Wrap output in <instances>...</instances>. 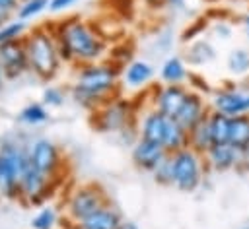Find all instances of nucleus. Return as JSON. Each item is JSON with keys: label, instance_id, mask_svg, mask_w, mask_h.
Masks as SVG:
<instances>
[{"label": "nucleus", "instance_id": "obj_12", "mask_svg": "<svg viewBox=\"0 0 249 229\" xmlns=\"http://www.w3.org/2000/svg\"><path fill=\"white\" fill-rule=\"evenodd\" d=\"M204 161L210 175H222L230 171H237V173L249 171L245 163V155L239 149H235L231 144H214L204 153Z\"/></svg>", "mask_w": 249, "mask_h": 229}, {"label": "nucleus", "instance_id": "obj_43", "mask_svg": "<svg viewBox=\"0 0 249 229\" xmlns=\"http://www.w3.org/2000/svg\"><path fill=\"white\" fill-rule=\"evenodd\" d=\"M66 229H68V227H66Z\"/></svg>", "mask_w": 249, "mask_h": 229}, {"label": "nucleus", "instance_id": "obj_29", "mask_svg": "<svg viewBox=\"0 0 249 229\" xmlns=\"http://www.w3.org/2000/svg\"><path fill=\"white\" fill-rule=\"evenodd\" d=\"M208 31H210V35H212L216 41H220V43H230V41L233 39V35H235V23L230 21V19L218 17V19H214V21L208 25Z\"/></svg>", "mask_w": 249, "mask_h": 229}, {"label": "nucleus", "instance_id": "obj_36", "mask_svg": "<svg viewBox=\"0 0 249 229\" xmlns=\"http://www.w3.org/2000/svg\"><path fill=\"white\" fill-rule=\"evenodd\" d=\"M119 229H140V227H138V223H136V221H132V219H126V217H124V219H123V223L119 225Z\"/></svg>", "mask_w": 249, "mask_h": 229}, {"label": "nucleus", "instance_id": "obj_41", "mask_svg": "<svg viewBox=\"0 0 249 229\" xmlns=\"http://www.w3.org/2000/svg\"><path fill=\"white\" fill-rule=\"evenodd\" d=\"M0 179H2V159H0Z\"/></svg>", "mask_w": 249, "mask_h": 229}, {"label": "nucleus", "instance_id": "obj_11", "mask_svg": "<svg viewBox=\"0 0 249 229\" xmlns=\"http://www.w3.org/2000/svg\"><path fill=\"white\" fill-rule=\"evenodd\" d=\"M27 155H29V163L39 169L41 173L53 177V179H60L62 171H64V155L60 151V147L49 140V138H37L33 142L27 144Z\"/></svg>", "mask_w": 249, "mask_h": 229}, {"label": "nucleus", "instance_id": "obj_30", "mask_svg": "<svg viewBox=\"0 0 249 229\" xmlns=\"http://www.w3.org/2000/svg\"><path fill=\"white\" fill-rule=\"evenodd\" d=\"M152 180L160 186H173V159H171V153L154 169Z\"/></svg>", "mask_w": 249, "mask_h": 229}, {"label": "nucleus", "instance_id": "obj_3", "mask_svg": "<svg viewBox=\"0 0 249 229\" xmlns=\"http://www.w3.org/2000/svg\"><path fill=\"white\" fill-rule=\"evenodd\" d=\"M23 45L27 52L29 72H33L39 80L49 82L60 72L64 60L60 56L58 41L53 27H35L27 31V35L23 37Z\"/></svg>", "mask_w": 249, "mask_h": 229}, {"label": "nucleus", "instance_id": "obj_42", "mask_svg": "<svg viewBox=\"0 0 249 229\" xmlns=\"http://www.w3.org/2000/svg\"><path fill=\"white\" fill-rule=\"evenodd\" d=\"M239 229H249V225H243V227H239Z\"/></svg>", "mask_w": 249, "mask_h": 229}, {"label": "nucleus", "instance_id": "obj_14", "mask_svg": "<svg viewBox=\"0 0 249 229\" xmlns=\"http://www.w3.org/2000/svg\"><path fill=\"white\" fill-rule=\"evenodd\" d=\"M158 76L156 66L146 58H132L121 68V87L126 91H144L152 87Z\"/></svg>", "mask_w": 249, "mask_h": 229}, {"label": "nucleus", "instance_id": "obj_17", "mask_svg": "<svg viewBox=\"0 0 249 229\" xmlns=\"http://www.w3.org/2000/svg\"><path fill=\"white\" fill-rule=\"evenodd\" d=\"M183 58L191 68H206L218 60V47L210 37H196L189 43H185Z\"/></svg>", "mask_w": 249, "mask_h": 229}, {"label": "nucleus", "instance_id": "obj_9", "mask_svg": "<svg viewBox=\"0 0 249 229\" xmlns=\"http://www.w3.org/2000/svg\"><path fill=\"white\" fill-rule=\"evenodd\" d=\"M210 111L222 113L230 118L249 116V83L245 82H224L208 93Z\"/></svg>", "mask_w": 249, "mask_h": 229}, {"label": "nucleus", "instance_id": "obj_37", "mask_svg": "<svg viewBox=\"0 0 249 229\" xmlns=\"http://www.w3.org/2000/svg\"><path fill=\"white\" fill-rule=\"evenodd\" d=\"M146 4H150L152 8H158V10H161V8H165V0H144Z\"/></svg>", "mask_w": 249, "mask_h": 229}, {"label": "nucleus", "instance_id": "obj_15", "mask_svg": "<svg viewBox=\"0 0 249 229\" xmlns=\"http://www.w3.org/2000/svg\"><path fill=\"white\" fill-rule=\"evenodd\" d=\"M210 114V103H208V95L198 91V89H193L189 87V93H187V99L177 114V122L189 132L193 130L196 124H200L202 120H206V116Z\"/></svg>", "mask_w": 249, "mask_h": 229}, {"label": "nucleus", "instance_id": "obj_35", "mask_svg": "<svg viewBox=\"0 0 249 229\" xmlns=\"http://www.w3.org/2000/svg\"><path fill=\"white\" fill-rule=\"evenodd\" d=\"M239 27H241L243 37H245L247 47H249V6H247V10L241 14V17H239Z\"/></svg>", "mask_w": 249, "mask_h": 229}, {"label": "nucleus", "instance_id": "obj_28", "mask_svg": "<svg viewBox=\"0 0 249 229\" xmlns=\"http://www.w3.org/2000/svg\"><path fill=\"white\" fill-rule=\"evenodd\" d=\"M49 10V0H19V6L16 10V16L21 21H29Z\"/></svg>", "mask_w": 249, "mask_h": 229}, {"label": "nucleus", "instance_id": "obj_5", "mask_svg": "<svg viewBox=\"0 0 249 229\" xmlns=\"http://www.w3.org/2000/svg\"><path fill=\"white\" fill-rule=\"evenodd\" d=\"M109 200L107 192L97 184V182H80L74 188L68 190L64 202H62V213H64V221L66 227L76 225L78 221L86 219L88 215H91L93 212H97L101 206H105Z\"/></svg>", "mask_w": 249, "mask_h": 229}, {"label": "nucleus", "instance_id": "obj_34", "mask_svg": "<svg viewBox=\"0 0 249 229\" xmlns=\"http://www.w3.org/2000/svg\"><path fill=\"white\" fill-rule=\"evenodd\" d=\"M19 6V0H0V12L8 17L10 14H14Z\"/></svg>", "mask_w": 249, "mask_h": 229}, {"label": "nucleus", "instance_id": "obj_33", "mask_svg": "<svg viewBox=\"0 0 249 229\" xmlns=\"http://www.w3.org/2000/svg\"><path fill=\"white\" fill-rule=\"evenodd\" d=\"M187 0H165V10L173 12V14H183L187 12Z\"/></svg>", "mask_w": 249, "mask_h": 229}, {"label": "nucleus", "instance_id": "obj_10", "mask_svg": "<svg viewBox=\"0 0 249 229\" xmlns=\"http://www.w3.org/2000/svg\"><path fill=\"white\" fill-rule=\"evenodd\" d=\"M56 182H58L56 179L41 173L29 163L19 180L18 200L25 206H45L53 196V192L56 190Z\"/></svg>", "mask_w": 249, "mask_h": 229}, {"label": "nucleus", "instance_id": "obj_27", "mask_svg": "<svg viewBox=\"0 0 249 229\" xmlns=\"http://www.w3.org/2000/svg\"><path fill=\"white\" fill-rule=\"evenodd\" d=\"M27 35V25L25 21H21L19 17L16 19H6L0 25V47L8 45V43H16V41H23V37Z\"/></svg>", "mask_w": 249, "mask_h": 229}, {"label": "nucleus", "instance_id": "obj_38", "mask_svg": "<svg viewBox=\"0 0 249 229\" xmlns=\"http://www.w3.org/2000/svg\"><path fill=\"white\" fill-rule=\"evenodd\" d=\"M4 82H6V74H4V68H2V64H0V89H2Z\"/></svg>", "mask_w": 249, "mask_h": 229}, {"label": "nucleus", "instance_id": "obj_22", "mask_svg": "<svg viewBox=\"0 0 249 229\" xmlns=\"http://www.w3.org/2000/svg\"><path fill=\"white\" fill-rule=\"evenodd\" d=\"M64 221V213L62 210H58L53 204H45L29 221L31 229H60Z\"/></svg>", "mask_w": 249, "mask_h": 229}, {"label": "nucleus", "instance_id": "obj_13", "mask_svg": "<svg viewBox=\"0 0 249 229\" xmlns=\"http://www.w3.org/2000/svg\"><path fill=\"white\" fill-rule=\"evenodd\" d=\"M189 93V85H167L158 83L150 87V107L158 109L165 116L177 118L185 99Z\"/></svg>", "mask_w": 249, "mask_h": 229}, {"label": "nucleus", "instance_id": "obj_40", "mask_svg": "<svg viewBox=\"0 0 249 229\" xmlns=\"http://www.w3.org/2000/svg\"><path fill=\"white\" fill-rule=\"evenodd\" d=\"M4 21H6V16H4V14H2V12H0V25H2V23H4Z\"/></svg>", "mask_w": 249, "mask_h": 229}, {"label": "nucleus", "instance_id": "obj_18", "mask_svg": "<svg viewBox=\"0 0 249 229\" xmlns=\"http://www.w3.org/2000/svg\"><path fill=\"white\" fill-rule=\"evenodd\" d=\"M0 64L4 68L6 80H16L21 78L25 72H29V62H27V52L23 41L8 43L0 47Z\"/></svg>", "mask_w": 249, "mask_h": 229}, {"label": "nucleus", "instance_id": "obj_20", "mask_svg": "<svg viewBox=\"0 0 249 229\" xmlns=\"http://www.w3.org/2000/svg\"><path fill=\"white\" fill-rule=\"evenodd\" d=\"M123 219H124L123 212L115 204L107 202L97 212H93L91 215H88L86 219L78 221L76 225H72L68 229H119Z\"/></svg>", "mask_w": 249, "mask_h": 229}, {"label": "nucleus", "instance_id": "obj_26", "mask_svg": "<svg viewBox=\"0 0 249 229\" xmlns=\"http://www.w3.org/2000/svg\"><path fill=\"white\" fill-rule=\"evenodd\" d=\"M230 124H231V118L230 116H226L222 113H216V111H210V114H208V126H210L214 144H228Z\"/></svg>", "mask_w": 249, "mask_h": 229}, {"label": "nucleus", "instance_id": "obj_16", "mask_svg": "<svg viewBox=\"0 0 249 229\" xmlns=\"http://www.w3.org/2000/svg\"><path fill=\"white\" fill-rule=\"evenodd\" d=\"M169 155V151L160 146V144H154V142H148L144 138H138L132 146H130V161L132 165L142 171V173H148L152 175L154 169Z\"/></svg>", "mask_w": 249, "mask_h": 229}, {"label": "nucleus", "instance_id": "obj_8", "mask_svg": "<svg viewBox=\"0 0 249 229\" xmlns=\"http://www.w3.org/2000/svg\"><path fill=\"white\" fill-rule=\"evenodd\" d=\"M138 114L140 113L136 111V105L130 99L117 95L91 113V126L97 132L121 134L124 130L136 126Z\"/></svg>", "mask_w": 249, "mask_h": 229}, {"label": "nucleus", "instance_id": "obj_31", "mask_svg": "<svg viewBox=\"0 0 249 229\" xmlns=\"http://www.w3.org/2000/svg\"><path fill=\"white\" fill-rule=\"evenodd\" d=\"M66 101V91L58 85H47L41 93V103L47 107V109H56V107H62Z\"/></svg>", "mask_w": 249, "mask_h": 229}, {"label": "nucleus", "instance_id": "obj_23", "mask_svg": "<svg viewBox=\"0 0 249 229\" xmlns=\"http://www.w3.org/2000/svg\"><path fill=\"white\" fill-rule=\"evenodd\" d=\"M228 144H231L241 153L249 147V116H233L230 124V138Z\"/></svg>", "mask_w": 249, "mask_h": 229}, {"label": "nucleus", "instance_id": "obj_19", "mask_svg": "<svg viewBox=\"0 0 249 229\" xmlns=\"http://www.w3.org/2000/svg\"><path fill=\"white\" fill-rule=\"evenodd\" d=\"M193 78L191 66L183 58V54H167L163 62L158 68V80L160 83L167 85H189Z\"/></svg>", "mask_w": 249, "mask_h": 229}, {"label": "nucleus", "instance_id": "obj_25", "mask_svg": "<svg viewBox=\"0 0 249 229\" xmlns=\"http://www.w3.org/2000/svg\"><path fill=\"white\" fill-rule=\"evenodd\" d=\"M18 120L25 126H41L49 120V109L41 103V101H35V103H27L19 113H18Z\"/></svg>", "mask_w": 249, "mask_h": 229}, {"label": "nucleus", "instance_id": "obj_2", "mask_svg": "<svg viewBox=\"0 0 249 229\" xmlns=\"http://www.w3.org/2000/svg\"><path fill=\"white\" fill-rule=\"evenodd\" d=\"M121 68L111 60L76 66L70 85V97L76 105L95 111L109 99L121 95Z\"/></svg>", "mask_w": 249, "mask_h": 229}, {"label": "nucleus", "instance_id": "obj_24", "mask_svg": "<svg viewBox=\"0 0 249 229\" xmlns=\"http://www.w3.org/2000/svg\"><path fill=\"white\" fill-rule=\"evenodd\" d=\"M212 146H214V140H212V132H210L208 116H206V120L196 124L193 130H189V147L204 155Z\"/></svg>", "mask_w": 249, "mask_h": 229}, {"label": "nucleus", "instance_id": "obj_21", "mask_svg": "<svg viewBox=\"0 0 249 229\" xmlns=\"http://www.w3.org/2000/svg\"><path fill=\"white\" fill-rule=\"evenodd\" d=\"M226 70L233 80L249 78V47L237 45L231 47L226 54Z\"/></svg>", "mask_w": 249, "mask_h": 229}, {"label": "nucleus", "instance_id": "obj_6", "mask_svg": "<svg viewBox=\"0 0 249 229\" xmlns=\"http://www.w3.org/2000/svg\"><path fill=\"white\" fill-rule=\"evenodd\" d=\"M173 159V186L177 192L195 194L202 188L206 177L210 175L206 169L204 155L195 151L193 147H183L171 153Z\"/></svg>", "mask_w": 249, "mask_h": 229}, {"label": "nucleus", "instance_id": "obj_32", "mask_svg": "<svg viewBox=\"0 0 249 229\" xmlns=\"http://www.w3.org/2000/svg\"><path fill=\"white\" fill-rule=\"evenodd\" d=\"M78 0H49V12L51 14H62L66 10H70L72 6H76Z\"/></svg>", "mask_w": 249, "mask_h": 229}, {"label": "nucleus", "instance_id": "obj_1", "mask_svg": "<svg viewBox=\"0 0 249 229\" xmlns=\"http://www.w3.org/2000/svg\"><path fill=\"white\" fill-rule=\"evenodd\" d=\"M64 64L82 66L109 58L107 37L88 19L70 16L53 25Z\"/></svg>", "mask_w": 249, "mask_h": 229}, {"label": "nucleus", "instance_id": "obj_7", "mask_svg": "<svg viewBox=\"0 0 249 229\" xmlns=\"http://www.w3.org/2000/svg\"><path fill=\"white\" fill-rule=\"evenodd\" d=\"M0 159H2V179H0V196L18 200L19 180L29 165L27 144L16 140L0 142Z\"/></svg>", "mask_w": 249, "mask_h": 229}, {"label": "nucleus", "instance_id": "obj_39", "mask_svg": "<svg viewBox=\"0 0 249 229\" xmlns=\"http://www.w3.org/2000/svg\"><path fill=\"white\" fill-rule=\"evenodd\" d=\"M243 155H245V163H247V167H249V147H247V151H245Z\"/></svg>", "mask_w": 249, "mask_h": 229}, {"label": "nucleus", "instance_id": "obj_4", "mask_svg": "<svg viewBox=\"0 0 249 229\" xmlns=\"http://www.w3.org/2000/svg\"><path fill=\"white\" fill-rule=\"evenodd\" d=\"M138 138L163 146L169 153H175L189 146V132L171 116H165L154 107H146L138 114Z\"/></svg>", "mask_w": 249, "mask_h": 229}]
</instances>
